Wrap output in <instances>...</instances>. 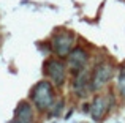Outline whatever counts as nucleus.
<instances>
[{
    "instance_id": "nucleus-10",
    "label": "nucleus",
    "mask_w": 125,
    "mask_h": 123,
    "mask_svg": "<svg viewBox=\"0 0 125 123\" xmlns=\"http://www.w3.org/2000/svg\"><path fill=\"white\" fill-rule=\"evenodd\" d=\"M63 99H57L55 101V104L51 107V111H49V117H59V115L62 114V109H63Z\"/></svg>"
},
{
    "instance_id": "nucleus-3",
    "label": "nucleus",
    "mask_w": 125,
    "mask_h": 123,
    "mask_svg": "<svg viewBox=\"0 0 125 123\" xmlns=\"http://www.w3.org/2000/svg\"><path fill=\"white\" fill-rule=\"evenodd\" d=\"M74 43H76V35L70 30H59L51 38L52 52L59 59H67L70 52L74 49Z\"/></svg>"
},
{
    "instance_id": "nucleus-7",
    "label": "nucleus",
    "mask_w": 125,
    "mask_h": 123,
    "mask_svg": "<svg viewBox=\"0 0 125 123\" xmlns=\"http://www.w3.org/2000/svg\"><path fill=\"white\" fill-rule=\"evenodd\" d=\"M71 92L76 98L79 99H85L89 96V93H92L90 88V73L83 71V73L73 76L71 80Z\"/></svg>"
},
{
    "instance_id": "nucleus-6",
    "label": "nucleus",
    "mask_w": 125,
    "mask_h": 123,
    "mask_svg": "<svg viewBox=\"0 0 125 123\" xmlns=\"http://www.w3.org/2000/svg\"><path fill=\"white\" fill-rule=\"evenodd\" d=\"M89 62V54L84 47L76 46L73 51L70 52V55L67 57V68L73 76L85 71V66H87Z\"/></svg>"
},
{
    "instance_id": "nucleus-1",
    "label": "nucleus",
    "mask_w": 125,
    "mask_h": 123,
    "mask_svg": "<svg viewBox=\"0 0 125 123\" xmlns=\"http://www.w3.org/2000/svg\"><path fill=\"white\" fill-rule=\"evenodd\" d=\"M30 103L38 112H49L55 104V90L48 79L38 80L30 90Z\"/></svg>"
},
{
    "instance_id": "nucleus-2",
    "label": "nucleus",
    "mask_w": 125,
    "mask_h": 123,
    "mask_svg": "<svg viewBox=\"0 0 125 123\" xmlns=\"http://www.w3.org/2000/svg\"><path fill=\"white\" fill-rule=\"evenodd\" d=\"M43 73H44V76L48 77V80L52 85L60 88L67 82L68 68H67V63L62 59H59V57H49L43 63Z\"/></svg>"
},
{
    "instance_id": "nucleus-4",
    "label": "nucleus",
    "mask_w": 125,
    "mask_h": 123,
    "mask_svg": "<svg viewBox=\"0 0 125 123\" xmlns=\"http://www.w3.org/2000/svg\"><path fill=\"white\" fill-rule=\"evenodd\" d=\"M114 76V66L109 62H100L94 66V70L90 71V88L92 93L100 92L101 88L108 85L111 82Z\"/></svg>"
},
{
    "instance_id": "nucleus-5",
    "label": "nucleus",
    "mask_w": 125,
    "mask_h": 123,
    "mask_svg": "<svg viewBox=\"0 0 125 123\" xmlns=\"http://www.w3.org/2000/svg\"><path fill=\"white\" fill-rule=\"evenodd\" d=\"M113 107V96L111 95H95V98L89 104V114L94 122H101Z\"/></svg>"
},
{
    "instance_id": "nucleus-9",
    "label": "nucleus",
    "mask_w": 125,
    "mask_h": 123,
    "mask_svg": "<svg viewBox=\"0 0 125 123\" xmlns=\"http://www.w3.org/2000/svg\"><path fill=\"white\" fill-rule=\"evenodd\" d=\"M117 88H119L120 96L125 99V65H122L117 74Z\"/></svg>"
},
{
    "instance_id": "nucleus-8",
    "label": "nucleus",
    "mask_w": 125,
    "mask_h": 123,
    "mask_svg": "<svg viewBox=\"0 0 125 123\" xmlns=\"http://www.w3.org/2000/svg\"><path fill=\"white\" fill-rule=\"evenodd\" d=\"M8 123H35V109L30 101H22L18 103L13 112V118Z\"/></svg>"
}]
</instances>
